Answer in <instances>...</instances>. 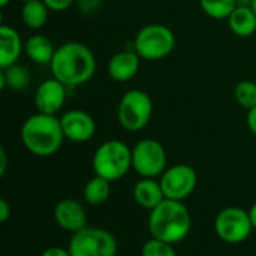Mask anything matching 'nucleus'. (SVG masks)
<instances>
[{"mask_svg":"<svg viewBox=\"0 0 256 256\" xmlns=\"http://www.w3.org/2000/svg\"><path fill=\"white\" fill-rule=\"evenodd\" d=\"M51 75L68 88L87 84L96 74V57L82 42L70 40L56 48L50 63Z\"/></svg>","mask_w":256,"mask_h":256,"instance_id":"nucleus-1","label":"nucleus"},{"mask_svg":"<svg viewBox=\"0 0 256 256\" xmlns=\"http://www.w3.org/2000/svg\"><path fill=\"white\" fill-rule=\"evenodd\" d=\"M117 238L104 228L86 226L70 236L68 250L72 256H116Z\"/></svg>","mask_w":256,"mask_h":256,"instance_id":"nucleus-7","label":"nucleus"},{"mask_svg":"<svg viewBox=\"0 0 256 256\" xmlns=\"http://www.w3.org/2000/svg\"><path fill=\"white\" fill-rule=\"evenodd\" d=\"M202 12L213 20H228L232 10L238 6L237 0H198Z\"/></svg>","mask_w":256,"mask_h":256,"instance_id":"nucleus-22","label":"nucleus"},{"mask_svg":"<svg viewBox=\"0 0 256 256\" xmlns=\"http://www.w3.org/2000/svg\"><path fill=\"white\" fill-rule=\"evenodd\" d=\"M141 256H177V252L172 244L152 237L148 242L144 243Z\"/></svg>","mask_w":256,"mask_h":256,"instance_id":"nucleus-24","label":"nucleus"},{"mask_svg":"<svg viewBox=\"0 0 256 256\" xmlns=\"http://www.w3.org/2000/svg\"><path fill=\"white\" fill-rule=\"evenodd\" d=\"M30 86V74L27 68L15 63L6 69H0V90L22 92Z\"/></svg>","mask_w":256,"mask_h":256,"instance_id":"nucleus-20","label":"nucleus"},{"mask_svg":"<svg viewBox=\"0 0 256 256\" xmlns=\"http://www.w3.org/2000/svg\"><path fill=\"white\" fill-rule=\"evenodd\" d=\"M20 138L26 150L38 158H50L56 154L66 140L60 117L42 112H34L24 120Z\"/></svg>","mask_w":256,"mask_h":256,"instance_id":"nucleus-2","label":"nucleus"},{"mask_svg":"<svg viewBox=\"0 0 256 256\" xmlns=\"http://www.w3.org/2000/svg\"><path fill=\"white\" fill-rule=\"evenodd\" d=\"M192 230V216L183 201L165 198L148 216V232L153 238L177 244Z\"/></svg>","mask_w":256,"mask_h":256,"instance_id":"nucleus-3","label":"nucleus"},{"mask_svg":"<svg viewBox=\"0 0 256 256\" xmlns=\"http://www.w3.org/2000/svg\"><path fill=\"white\" fill-rule=\"evenodd\" d=\"M24 52L33 63L40 64V66H45V64L50 66L54 57L56 48L46 36L36 33L27 38V40L24 42Z\"/></svg>","mask_w":256,"mask_h":256,"instance_id":"nucleus-17","label":"nucleus"},{"mask_svg":"<svg viewBox=\"0 0 256 256\" xmlns=\"http://www.w3.org/2000/svg\"><path fill=\"white\" fill-rule=\"evenodd\" d=\"M254 225L249 212L240 207H226L220 210L214 219V231L218 237L230 244H240L249 238Z\"/></svg>","mask_w":256,"mask_h":256,"instance_id":"nucleus-9","label":"nucleus"},{"mask_svg":"<svg viewBox=\"0 0 256 256\" xmlns=\"http://www.w3.org/2000/svg\"><path fill=\"white\" fill-rule=\"evenodd\" d=\"M252 0H237V4L238 6H250Z\"/></svg>","mask_w":256,"mask_h":256,"instance_id":"nucleus-32","label":"nucleus"},{"mask_svg":"<svg viewBox=\"0 0 256 256\" xmlns=\"http://www.w3.org/2000/svg\"><path fill=\"white\" fill-rule=\"evenodd\" d=\"M246 124H248V129L254 134L256 136V106H254L252 110L248 111V116H246Z\"/></svg>","mask_w":256,"mask_h":256,"instance_id":"nucleus-29","label":"nucleus"},{"mask_svg":"<svg viewBox=\"0 0 256 256\" xmlns=\"http://www.w3.org/2000/svg\"><path fill=\"white\" fill-rule=\"evenodd\" d=\"M110 195H111V182L99 176L92 177L82 189L84 201L93 207L105 204Z\"/></svg>","mask_w":256,"mask_h":256,"instance_id":"nucleus-21","label":"nucleus"},{"mask_svg":"<svg viewBox=\"0 0 256 256\" xmlns=\"http://www.w3.org/2000/svg\"><path fill=\"white\" fill-rule=\"evenodd\" d=\"M176 42V34L168 26L152 22L138 30L134 48L141 60L158 62L166 58L174 51Z\"/></svg>","mask_w":256,"mask_h":256,"instance_id":"nucleus-5","label":"nucleus"},{"mask_svg":"<svg viewBox=\"0 0 256 256\" xmlns=\"http://www.w3.org/2000/svg\"><path fill=\"white\" fill-rule=\"evenodd\" d=\"M44 3L50 8L51 12H64L74 3H76V0H44Z\"/></svg>","mask_w":256,"mask_h":256,"instance_id":"nucleus-25","label":"nucleus"},{"mask_svg":"<svg viewBox=\"0 0 256 256\" xmlns=\"http://www.w3.org/2000/svg\"><path fill=\"white\" fill-rule=\"evenodd\" d=\"M10 214H12V212H10L9 202H8L4 198H2V200H0V222H2V224H6L8 219L10 218Z\"/></svg>","mask_w":256,"mask_h":256,"instance_id":"nucleus-27","label":"nucleus"},{"mask_svg":"<svg viewBox=\"0 0 256 256\" xmlns=\"http://www.w3.org/2000/svg\"><path fill=\"white\" fill-rule=\"evenodd\" d=\"M141 57L134 50H123L116 52L108 62V75L117 82H128L134 80L140 70Z\"/></svg>","mask_w":256,"mask_h":256,"instance_id":"nucleus-14","label":"nucleus"},{"mask_svg":"<svg viewBox=\"0 0 256 256\" xmlns=\"http://www.w3.org/2000/svg\"><path fill=\"white\" fill-rule=\"evenodd\" d=\"M92 166L94 176L117 182L132 170V148L120 140H108L96 148Z\"/></svg>","mask_w":256,"mask_h":256,"instance_id":"nucleus-4","label":"nucleus"},{"mask_svg":"<svg viewBox=\"0 0 256 256\" xmlns=\"http://www.w3.org/2000/svg\"><path fill=\"white\" fill-rule=\"evenodd\" d=\"M9 3H10V0H0V6H2V8L8 6Z\"/></svg>","mask_w":256,"mask_h":256,"instance_id":"nucleus-33","label":"nucleus"},{"mask_svg":"<svg viewBox=\"0 0 256 256\" xmlns=\"http://www.w3.org/2000/svg\"><path fill=\"white\" fill-rule=\"evenodd\" d=\"M165 147L153 140H140L132 148V168L141 178H158L168 168Z\"/></svg>","mask_w":256,"mask_h":256,"instance_id":"nucleus-8","label":"nucleus"},{"mask_svg":"<svg viewBox=\"0 0 256 256\" xmlns=\"http://www.w3.org/2000/svg\"><path fill=\"white\" fill-rule=\"evenodd\" d=\"M18 2H21V3H26V2H30V0H18Z\"/></svg>","mask_w":256,"mask_h":256,"instance_id":"nucleus-35","label":"nucleus"},{"mask_svg":"<svg viewBox=\"0 0 256 256\" xmlns=\"http://www.w3.org/2000/svg\"><path fill=\"white\" fill-rule=\"evenodd\" d=\"M159 182L165 194V198L184 201L196 189L198 176L190 165L178 164V165L168 166L165 172L159 177Z\"/></svg>","mask_w":256,"mask_h":256,"instance_id":"nucleus-10","label":"nucleus"},{"mask_svg":"<svg viewBox=\"0 0 256 256\" xmlns=\"http://www.w3.org/2000/svg\"><path fill=\"white\" fill-rule=\"evenodd\" d=\"M248 212H249V218H250V222H252L254 228H256V202L250 207V210H248Z\"/></svg>","mask_w":256,"mask_h":256,"instance_id":"nucleus-31","label":"nucleus"},{"mask_svg":"<svg viewBox=\"0 0 256 256\" xmlns=\"http://www.w3.org/2000/svg\"><path fill=\"white\" fill-rule=\"evenodd\" d=\"M153 117V100L150 94L141 88L128 90L117 106L118 124L128 132L142 130Z\"/></svg>","mask_w":256,"mask_h":256,"instance_id":"nucleus-6","label":"nucleus"},{"mask_svg":"<svg viewBox=\"0 0 256 256\" xmlns=\"http://www.w3.org/2000/svg\"><path fill=\"white\" fill-rule=\"evenodd\" d=\"M132 195L140 207L150 212L165 200V194L162 190L160 182L156 178H141L140 182H136Z\"/></svg>","mask_w":256,"mask_h":256,"instance_id":"nucleus-16","label":"nucleus"},{"mask_svg":"<svg viewBox=\"0 0 256 256\" xmlns=\"http://www.w3.org/2000/svg\"><path fill=\"white\" fill-rule=\"evenodd\" d=\"M24 51L21 34L10 26L3 24L0 27V69H6L18 63Z\"/></svg>","mask_w":256,"mask_h":256,"instance_id":"nucleus-15","label":"nucleus"},{"mask_svg":"<svg viewBox=\"0 0 256 256\" xmlns=\"http://www.w3.org/2000/svg\"><path fill=\"white\" fill-rule=\"evenodd\" d=\"M76 3L82 14H93L99 9L102 0H76Z\"/></svg>","mask_w":256,"mask_h":256,"instance_id":"nucleus-26","label":"nucleus"},{"mask_svg":"<svg viewBox=\"0 0 256 256\" xmlns=\"http://www.w3.org/2000/svg\"><path fill=\"white\" fill-rule=\"evenodd\" d=\"M66 86L54 76L42 81L34 93V106L38 112L57 116L66 102Z\"/></svg>","mask_w":256,"mask_h":256,"instance_id":"nucleus-12","label":"nucleus"},{"mask_svg":"<svg viewBox=\"0 0 256 256\" xmlns=\"http://www.w3.org/2000/svg\"><path fill=\"white\" fill-rule=\"evenodd\" d=\"M250 8H252V10L256 14V0H252V3H250Z\"/></svg>","mask_w":256,"mask_h":256,"instance_id":"nucleus-34","label":"nucleus"},{"mask_svg":"<svg viewBox=\"0 0 256 256\" xmlns=\"http://www.w3.org/2000/svg\"><path fill=\"white\" fill-rule=\"evenodd\" d=\"M54 222L63 231L75 234L87 226V213L82 204L72 198L60 200L52 212Z\"/></svg>","mask_w":256,"mask_h":256,"instance_id":"nucleus-13","label":"nucleus"},{"mask_svg":"<svg viewBox=\"0 0 256 256\" xmlns=\"http://www.w3.org/2000/svg\"><path fill=\"white\" fill-rule=\"evenodd\" d=\"M6 168H8V154H6V150L2 147L0 148V176H4Z\"/></svg>","mask_w":256,"mask_h":256,"instance_id":"nucleus-30","label":"nucleus"},{"mask_svg":"<svg viewBox=\"0 0 256 256\" xmlns=\"http://www.w3.org/2000/svg\"><path fill=\"white\" fill-rule=\"evenodd\" d=\"M50 8L44 3V0H30L22 3L21 8V20L32 30H40L45 27L50 18Z\"/></svg>","mask_w":256,"mask_h":256,"instance_id":"nucleus-19","label":"nucleus"},{"mask_svg":"<svg viewBox=\"0 0 256 256\" xmlns=\"http://www.w3.org/2000/svg\"><path fill=\"white\" fill-rule=\"evenodd\" d=\"M226 21L230 30L238 38H249L256 33V14L250 6H237Z\"/></svg>","mask_w":256,"mask_h":256,"instance_id":"nucleus-18","label":"nucleus"},{"mask_svg":"<svg viewBox=\"0 0 256 256\" xmlns=\"http://www.w3.org/2000/svg\"><path fill=\"white\" fill-rule=\"evenodd\" d=\"M234 99L248 111L256 106V82L252 80H242L234 87Z\"/></svg>","mask_w":256,"mask_h":256,"instance_id":"nucleus-23","label":"nucleus"},{"mask_svg":"<svg viewBox=\"0 0 256 256\" xmlns=\"http://www.w3.org/2000/svg\"><path fill=\"white\" fill-rule=\"evenodd\" d=\"M60 123L64 138L76 144L88 142L96 134V122L92 114L84 110L74 108L64 111L60 116Z\"/></svg>","mask_w":256,"mask_h":256,"instance_id":"nucleus-11","label":"nucleus"},{"mask_svg":"<svg viewBox=\"0 0 256 256\" xmlns=\"http://www.w3.org/2000/svg\"><path fill=\"white\" fill-rule=\"evenodd\" d=\"M40 256H72L69 254L68 249H63V248H57V246H52V248H48L45 249Z\"/></svg>","mask_w":256,"mask_h":256,"instance_id":"nucleus-28","label":"nucleus"}]
</instances>
